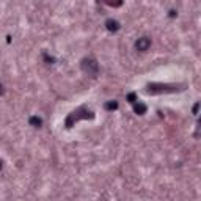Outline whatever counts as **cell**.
<instances>
[{
	"label": "cell",
	"mask_w": 201,
	"mask_h": 201,
	"mask_svg": "<svg viewBox=\"0 0 201 201\" xmlns=\"http://www.w3.org/2000/svg\"><path fill=\"white\" fill-rule=\"evenodd\" d=\"M82 69H84L88 75L96 77L98 72H99V65H98V61L93 60V58H85L84 61H82Z\"/></svg>",
	"instance_id": "obj_1"
},
{
	"label": "cell",
	"mask_w": 201,
	"mask_h": 201,
	"mask_svg": "<svg viewBox=\"0 0 201 201\" xmlns=\"http://www.w3.org/2000/svg\"><path fill=\"white\" fill-rule=\"evenodd\" d=\"M149 46H151V39H149L148 36H143V38H138V39H137L135 49L140 50V52H145V50L149 49Z\"/></svg>",
	"instance_id": "obj_2"
},
{
	"label": "cell",
	"mask_w": 201,
	"mask_h": 201,
	"mask_svg": "<svg viewBox=\"0 0 201 201\" xmlns=\"http://www.w3.org/2000/svg\"><path fill=\"white\" fill-rule=\"evenodd\" d=\"M105 27H107L108 32H118L120 30V22H118V20H113V19H108L105 22Z\"/></svg>",
	"instance_id": "obj_3"
},
{
	"label": "cell",
	"mask_w": 201,
	"mask_h": 201,
	"mask_svg": "<svg viewBox=\"0 0 201 201\" xmlns=\"http://www.w3.org/2000/svg\"><path fill=\"white\" fill-rule=\"evenodd\" d=\"M134 110H135V113L137 115H143V113H146V105L145 104H142V102H135L134 104Z\"/></svg>",
	"instance_id": "obj_4"
},
{
	"label": "cell",
	"mask_w": 201,
	"mask_h": 201,
	"mask_svg": "<svg viewBox=\"0 0 201 201\" xmlns=\"http://www.w3.org/2000/svg\"><path fill=\"white\" fill-rule=\"evenodd\" d=\"M30 124H32L33 127H41L43 121H41V118H38V116H32L30 118Z\"/></svg>",
	"instance_id": "obj_5"
},
{
	"label": "cell",
	"mask_w": 201,
	"mask_h": 201,
	"mask_svg": "<svg viewBox=\"0 0 201 201\" xmlns=\"http://www.w3.org/2000/svg\"><path fill=\"white\" fill-rule=\"evenodd\" d=\"M105 108H107V110H116V108H118V102H116V101H108V102L105 104Z\"/></svg>",
	"instance_id": "obj_6"
},
{
	"label": "cell",
	"mask_w": 201,
	"mask_h": 201,
	"mask_svg": "<svg viewBox=\"0 0 201 201\" xmlns=\"http://www.w3.org/2000/svg\"><path fill=\"white\" fill-rule=\"evenodd\" d=\"M127 99H129V102H130V104H135V102H137V101H135V94H134V93H130V94L127 96Z\"/></svg>",
	"instance_id": "obj_7"
},
{
	"label": "cell",
	"mask_w": 201,
	"mask_h": 201,
	"mask_svg": "<svg viewBox=\"0 0 201 201\" xmlns=\"http://www.w3.org/2000/svg\"><path fill=\"white\" fill-rule=\"evenodd\" d=\"M3 91H5V90H3V85H2V84H0V96H2V94H3Z\"/></svg>",
	"instance_id": "obj_8"
},
{
	"label": "cell",
	"mask_w": 201,
	"mask_h": 201,
	"mask_svg": "<svg viewBox=\"0 0 201 201\" xmlns=\"http://www.w3.org/2000/svg\"><path fill=\"white\" fill-rule=\"evenodd\" d=\"M2 168H3V162H2V160H0V170H2Z\"/></svg>",
	"instance_id": "obj_9"
}]
</instances>
